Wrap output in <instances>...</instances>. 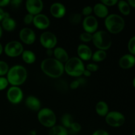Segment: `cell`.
I'll list each match as a JSON object with an SVG mask.
<instances>
[{"mask_svg": "<svg viewBox=\"0 0 135 135\" xmlns=\"http://www.w3.org/2000/svg\"><path fill=\"white\" fill-rule=\"evenodd\" d=\"M38 119L41 125L47 128H51L56 124L57 118L55 113L50 108H42L38 113Z\"/></svg>", "mask_w": 135, "mask_h": 135, "instance_id": "obj_6", "label": "cell"}, {"mask_svg": "<svg viewBox=\"0 0 135 135\" xmlns=\"http://www.w3.org/2000/svg\"><path fill=\"white\" fill-rule=\"evenodd\" d=\"M61 121L62 126L64 127L66 129H69L73 123L74 122L72 115L71 114H69V113H65V114L63 115L61 117Z\"/></svg>", "mask_w": 135, "mask_h": 135, "instance_id": "obj_27", "label": "cell"}, {"mask_svg": "<svg viewBox=\"0 0 135 135\" xmlns=\"http://www.w3.org/2000/svg\"><path fill=\"white\" fill-rule=\"evenodd\" d=\"M128 3L130 6L135 7V0H129L128 1Z\"/></svg>", "mask_w": 135, "mask_h": 135, "instance_id": "obj_46", "label": "cell"}, {"mask_svg": "<svg viewBox=\"0 0 135 135\" xmlns=\"http://www.w3.org/2000/svg\"><path fill=\"white\" fill-rule=\"evenodd\" d=\"M106 57L107 54L105 51L98 50L95 51L94 54H92V59L93 61L98 63V62H101L104 61L106 58Z\"/></svg>", "mask_w": 135, "mask_h": 135, "instance_id": "obj_26", "label": "cell"}, {"mask_svg": "<svg viewBox=\"0 0 135 135\" xmlns=\"http://www.w3.org/2000/svg\"><path fill=\"white\" fill-rule=\"evenodd\" d=\"M21 3H22V1H21V0H13V1H11L10 3H11V5H13V6L17 7H18L21 5Z\"/></svg>", "mask_w": 135, "mask_h": 135, "instance_id": "obj_40", "label": "cell"}, {"mask_svg": "<svg viewBox=\"0 0 135 135\" xmlns=\"http://www.w3.org/2000/svg\"><path fill=\"white\" fill-rule=\"evenodd\" d=\"M26 106L34 112H39L41 109V102L38 98L34 96H29L25 100Z\"/></svg>", "mask_w": 135, "mask_h": 135, "instance_id": "obj_19", "label": "cell"}, {"mask_svg": "<svg viewBox=\"0 0 135 135\" xmlns=\"http://www.w3.org/2000/svg\"><path fill=\"white\" fill-rule=\"evenodd\" d=\"M69 129H71V130L74 133H79L81 131V125L79 123L73 122Z\"/></svg>", "mask_w": 135, "mask_h": 135, "instance_id": "obj_34", "label": "cell"}, {"mask_svg": "<svg viewBox=\"0 0 135 135\" xmlns=\"http://www.w3.org/2000/svg\"><path fill=\"white\" fill-rule=\"evenodd\" d=\"M128 49L131 54L133 55H135V36L129 40L128 43Z\"/></svg>", "mask_w": 135, "mask_h": 135, "instance_id": "obj_31", "label": "cell"}, {"mask_svg": "<svg viewBox=\"0 0 135 135\" xmlns=\"http://www.w3.org/2000/svg\"><path fill=\"white\" fill-rule=\"evenodd\" d=\"M83 28L86 32L93 34L97 31L98 28V20L92 15L85 17L83 21Z\"/></svg>", "mask_w": 135, "mask_h": 135, "instance_id": "obj_11", "label": "cell"}, {"mask_svg": "<svg viewBox=\"0 0 135 135\" xmlns=\"http://www.w3.org/2000/svg\"><path fill=\"white\" fill-rule=\"evenodd\" d=\"M34 15H32L31 14H29V13H28V14H26V15L25 16V17H24V22H25V24H26V25H30V24H32L33 22V19H34Z\"/></svg>", "mask_w": 135, "mask_h": 135, "instance_id": "obj_35", "label": "cell"}, {"mask_svg": "<svg viewBox=\"0 0 135 135\" xmlns=\"http://www.w3.org/2000/svg\"><path fill=\"white\" fill-rule=\"evenodd\" d=\"M105 121L112 127H119L125 122V117L123 114L117 111H112L105 116Z\"/></svg>", "mask_w": 135, "mask_h": 135, "instance_id": "obj_8", "label": "cell"}, {"mask_svg": "<svg viewBox=\"0 0 135 135\" xmlns=\"http://www.w3.org/2000/svg\"><path fill=\"white\" fill-rule=\"evenodd\" d=\"M7 98L11 104H18L23 99V92L19 86H11L7 92Z\"/></svg>", "mask_w": 135, "mask_h": 135, "instance_id": "obj_10", "label": "cell"}, {"mask_svg": "<svg viewBox=\"0 0 135 135\" xmlns=\"http://www.w3.org/2000/svg\"><path fill=\"white\" fill-rule=\"evenodd\" d=\"M92 51L90 47L87 45L81 44L77 47L78 57L82 61H89L92 59Z\"/></svg>", "mask_w": 135, "mask_h": 135, "instance_id": "obj_15", "label": "cell"}, {"mask_svg": "<svg viewBox=\"0 0 135 135\" xmlns=\"http://www.w3.org/2000/svg\"><path fill=\"white\" fill-rule=\"evenodd\" d=\"M11 1L9 0H0V7L7 6L8 4L10 3Z\"/></svg>", "mask_w": 135, "mask_h": 135, "instance_id": "obj_41", "label": "cell"}, {"mask_svg": "<svg viewBox=\"0 0 135 135\" xmlns=\"http://www.w3.org/2000/svg\"><path fill=\"white\" fill-rule=\"evenodd\" d=\"M41 45L46 49L55 48L57 44V36L53 32L50 31L44 32L40 36Z\"/></svg>", "mask_w": 135, "mask_h": 135, "instance_id": "obj_9", "label": "cell"}, {"mask_svg": "<svg viewBox=\"0 0 135 135\" xmlns=\"http://www.w3.org/2000/svg\"><path fill=\"white\" fill-rule=\"evenodd\" d=\"M117 6L119 11L124 15H129L131 13V7L128 2L125 1H118Z\"/></svg>", "mask_w": 135, "mask_h": 135, "instance_id": "obj_25", "label": "cell"}, {"mask_svg": "<svg viewBox=\"0 0 135 135\" xmlns=\"http://www.w3.org/2000/svg\"><path fill=\"white\" fill-rule=\"evenodd\" d=\"M5 12L0 7V21H2L3 19L4 18V17H5Z\"/></svg>", "mask_w": 135, "mask_h": 135, "instance_id": "obj_44", "label": "cell"}, {"mask_svg": "<svg viewBox=\"0 0 135 135\" xmlns=\"http://www.w3.org/2000/svg\"><path fill=\"white\" fill-rule=\"evenodd\" d=\"M27 75V71L24 66L16 65L9 68L7 74V79L11 86H19L26 81Z\"/></svg>", "mask_w": 135, "mask_h": 135, "instance_id": "obj_2", "label": "cell"}, {"mask_svg": "<svg viewBox=\"0 0 135 135\" xmlns=\"http://www.w3.org/2000/svg\"><path fill=\"white\" fill-rule=\"evenodd\" d=\"M133 86H134V88H135V77L134 78V79H133Z\"/></svg>", "mask_w": 135, "mask_h": 135, "instance_id": "obj_49", "label": "cell"}, {"mask_svg": "<svg viewBox=\"0 0 135 135\" xmlns=\"http://www.w3.org/2000/svg\"><path fill=\"white\" fill-rule=\"evenodd\" d=\"M133 135H135V131L134 132V133H133Z\"/></svg>", "mask_w": 135, "mask_h": 135, "instance_id": "obj_50", "label": "cell"}, {"mask_svg": "<svg viewBox=\"0 0 135 135\" xmlns=\"http://www.w3.org/2000/svg\"><path fill=\"white\" fill-rule=\"evenodd\" d=\"M77 80H78V81H79V84H80V86L84 85V84H85L86 83V79H84V78L79 77Z\"/></svg>", "mask_w": 135, "mask_h": 135, "instance_id": "obj_43", "label": "cell"}, {"mask_svg": "<svg viewBox=\"0 0 135 135\" xmlns=\"http://www.w3.org/2000/svg\"><path fill=\"white\" fill-rule=\"evenodd\" d=\"M19 38L24 44L31 45L36 40V34L30 28H23L19 32Z\"/></svg>", "mask_w": 135, "mask_h": 135, "instance_id": "obj_13", "label": "cell"}, {"mask_svg": "<svg viewBox=\"0 0 135 135\" xmlns=\"http://www.w3.org/2000/svg\"><path fill=\"white\" fill-rule=\"evenodd\" d=\"M99 66L96 63H89L86 65V69H87L88 71L92 72H96L98 70Z\"/></svg>", "mask_w": 135, "mask_h": 135, "instance_id": "obj_36", "label": "cell"}, {"mask_svg": "<svg viewBox=\"0 0 135 135\" xmlns=\"http://www.w3.org/2000/svg\"><path fill=\"white\" fill-rule=\"evenodd\" d=\"M65 71L71 76L80 77L85 70L83 61L78 57H73L69 59L64 65Z\"/></svg>", "mask_w": 135, "mask_h": 135, "instance_id": "obj_3", "label": "cell"}, {"mask_svg": "<svg viewBox=\"0 0 135 135\" xmlns=\"http://www.w3.org/2000/svg\"><path fill=\"white\" fill-rule=\"evenodd\" d=\"M105 26L108 32L112 34H118L125 27V20L117 14H110L105 18Z\"/></svg>", "mask_w": 135, "mask_h": 135, "instance_id": "obj_4", "label": "cell"}, {"mask_svg": "<svg viewBox=\"0 0 135 135\" xmlns=\"http://www.w3.org/2000/svg\"><path fill=\"white\" fill-rule=\"evenodd\" d=\"M9 70V65L4 61H0V76H3L7 75Z\"/></svg>", "mask_w": 135, "mask_h": 135, "instance_id": "obj_29", "label": "cell"}, {"mask_svg": "<svg viewBox=\"0 0 135 135\" xmlns=\"http://www.w3.org/2000/svg\"><path fill=\"white\" fill-rule=\"evenodd\" d=\"M2 34H3V28L2 27H1V25H0V38H1V37L2 36Z\"/></svg>", "mask_w": 135, "mask_h": 135, "instance_id": "obj_48", "label": "cell"}, {"mask_svg": "<svg viewBox=\"0 0 135 135\" xmlns=\"http://www.w3.org/2000/svg\"><path fill=\"white\" fill-rule=\"evenodd\" d=\"M9 85V82H8L7 78L4 76H0V91L5 90Z\"/></svg>", "mask_w": 135, "mask_h": 135, "instance_id": "obj_32", "label": "cell"}, {"mask_svg": "<svg viewBox=\"0 0 135 135\" xmlns=\"http://www.w3.org/2000/svg\"><path fill=\"white\" fill-rule=\"evenodd\" d=\"M3 47L2 45H1V44L0 43V55L2 54L3 53Z\"/></svg>", "mask_w": 135, "mask_h": 135, "instance_id": "obj_47", "label": "cell"}, {"mask_svg": "<svg viewBox=\"0 0 135 135\" xmlns=\"http://www.w3.org/2000/svg\"><path fill=\"white\" fill-rule=\"evenodd\" d=\"M92 11H93V8L90 5H88V6H86L83 8V10H82L81 15L85 16V17H88V16L90 15Z\"/></svg>", "mask_w": 135, "mask_h": 135, "instance_id": "obj_33", "label": "cell"}, {"mask_svg": "<svg viewBox=\"0 0 135 135\" xmlns=\"http://www.w3.org/2000/svg\"><path fill=\"white\" fill-rule=\"evenodd\" d=\"M50 13L56 18H61L65 16L66 13V8L61 3L56 2L53 3L50 7Z\"/></svg>", "mask_w": 135, "mask_h": 135, "instance_id": "obj_16", "label": "cell"}, {"mask_svg": "<svg viewBox=\"0 0 135 135\" xmlns=\"http://www.w3.org/2000/svg\"><path fill=\"white\" fill-rule=\"evenodd\" d=\"M24 51L23 46L20 42L13 40L8 42L4 47V51L7 56L15 57L22 55Z\"/></svg>", "mask_w": 135, "mask_h": 135, "instance_id": "obj_7", "label": "cell"}, {"mask_svg": "<svg viewBox=\"0 0 135 135\" xmlns=\"http://www.w3.org/2000/svg\"><path fill=\"white\" fill-rule=\"evenodd\" d=\"M96 112L101 117H105L109 113V107L107 103L104 101L98 102L96 105Z\"/></svg>", "mask_w": 135, "mask_h": 135, "instance_id": "obj_22", "label": "cell"}, {"mask_svg": "<svg viewBox=\"0 0 135 135\" xmlns=\"http://www.w3.org/2000/svg\"><path fill=\"white\" fill-rule=\"evenodd\" d=\"M44 3L41 0H27L26 1V8L28 13L35 16L42 12Z\"/></svg>", "mask_w": 135, "mask_h": 135, "instance_id": "obj_12", "label": "cell"}, {"mask_svg": "<svg viewBox=\"0 0 135 135\" xmlns=\"http://www.w3.org/2000/svg\"><path fill=\"white\" fill-rule=\"evenodd\" d=\"M46 54L49 57H51L52 55H54V50L53 49H46Z\"/></svg>", "mask_w": 135, "mask_h": 135, "instance_id": "obj_42", "label": "cell"}, {"mask_svg": "<svg viewBox=\"0 0 135 135\" xmlns=\"http://www.w3.org/2000/svg\"><path fill=\"white\" fill-rule=\"evenodd\" d=\"M119 66L124 69H128L135 65V57L132 54H125L123 55L119 61Z\"/></svg>", "mask_w": 135, "mask_h": 135, "instance_id": "obj_18", "label": "cell"}, {"mask_svg": "<svg viewBox=\"0 0 135 135\" xmlns=\"http://www.w3.org/2000/svg\"><path fill=\"white\" fill-rule=\"evenodd\" d=\"M69 86H70V88H71V89L75 90L80 86V84H79V81H78V80L76 79V80H73V81L71 82V84H70V85H69Z\"/></svg>", "mask_w": 135, "mask_h": 135, "instance_id": "obj_38", "label": "cell"}, {"mask_svg": "<svg viewBox=\"0 0 135 135\" xmlns=\"http://www.w3.org/2000/svg\"><path fill=\"white\" fill-rule=\"evenodd\" d=\"M80 40L83 42H92V34H90V33L88 32H83L80 34Z\"/></svg>", "mask_w": 135, "mask_h": 135, "instance_id": "obj_30", "label": "cell"}, {"mask_svg": "<svg viewBox=\"0 0 135 135\" xmlns=\"http://www.w3.org/2000/svg\"><path fill=\"white\" fill-rule=\"evenodd\" d=\"M91 73H91L90 71H88V70L85 69V70L84 71V73H83V75L86 76V77H89V76H91Z\"/></svg>", "mask_w": 135, "mask_h": 135, "instance_id": "obj_45", "label": "cell"}, {"mask_svg": "<svg viewBox=\"0 0 135 135\" xmlns=\"http://www.w3.org/2000/svg\"><path fill=\"white\" fill-rule=\"evenodd\" d=\"M92 135H109V134L106 131L102 130V129H99V130H97L94 132L93 134Z\"/></svg>", "mask_w": 135, "mask_h": 135, "instance_id": "obj_39", "label": "cell"}, {"mask_svg": "<svg viewBox=\"0 0 135 135\" xmlns=\"http://www.w3.org/2000/svg\"><path fill=\"white\" fill-rule=\"evenodd\" d=\"M40 67L45 75L54 79L59 78L65 72L64 65L52 57L44 59L41 63Z\"/></svg>", "mask_w": 135, "mask_h": 135, "instance_id": "obj_1", "label": "cell"}, {"mask_svg": "<svg viewBox=\"0 0 135 135\" xmlns=\"http://www.w3.org/2000/svg\"><path fill=\"white\" fill-rule=\"evenodd\" d=\"M33 24L36 28L40 30H45L50 25V18L46 15L40 13L34 17Z\"/></svg>", "mask_w": 135, "mask_h": 135, "instance_id": "obj_14", "label": "cell"}, {"mask_svg": "<svg viewBox=\"0 0 135 135\" xmlns=\"http://www.w3.org/2000/svg\"><path fill=\"white\" fill-rule=\"evenodd\" d=\"M17 26V22L15 20L10 17L9 13L5 12V17L3 21H1V27L4 30L8 32H11L15 29Z\"/></svg>", "mask_w": 135, "mask_h": 135, "instance_id": "obj_17", "label": "cell"}, {"mask_svg": "<svg viewBox=\"0 0 135 135\" xmlns=\"http://www.w3.org/2000/svg\"><path fill=\"white\" fill-rule=\"evenodd\" d=\"M54 56L55 59L61 63H65L69 59L68 53L61 47H55L54 50Z\"/></svg>", "mask_w": 135, "mask_h": 135, "instance_id": "obj_20", "label": "cell"}, {"mask_svg": "<svg viewBox=\"0 0 135 135\" xmlns=\"http://www.w3.org/2000/svg\"><path fill=\"white\" fill-rule=\"evenodd\" d=\"M93 11L95 15L99 18H106L109 15V11L108 7L105 6L102 3H98L94 6Z\"/></svg>", "mask_w": 135, "mask_h": 135, "instance_id": "obj_21", "label": "cell"}, {"mask_svg": "<svg viewBox=\"0 0 135 135\" xmlns=\"http://www.w3.org/2000/svg\"><path fill=\"white\" fill-rule=\"evenodd\" d=\"M70 22L74 25H76L80 23L82 21V15L80 13H73L69 16Z\"/></svg>", "mask_w": 135, "mask_h": 135, "instance_id": "obj_28", "label": "cell"}, {"mask_svg": "<svg viewBox=\"0 0 135 135\" xmlns=\"http://www.w3.org/2000/svg\"><path fill=\"white\" fill-rule=\"evenodd\" d=\"M101 3H102L106 7H112L116 5L118 3V1L117 0H102Z\"/></svg>", "mask_w": 135, "mask_h": 135, "instance_id": "obj_37", "label": "cell"}, {"mask_svg": "<svg viewBox=\"0 0 135 135\" xmlns=\"http://www.w3.org/2000/svg\"><path fill=\"white\" fill-rule=\"evenodd\" d=\"M49 135H68V131L62 125H55L50 129Z\"/></svg>", "mask_w": 135, "mask_h": 135, "instance_id": "obj_24", "label": "cell"}, {"mask_svg": "<svg viewBox=\"0 0 135 135\" xmlns=\"http://www.w3.org/2000/svg\"><path fill=\"white\" fill-rule=\"evenodd\" d=\"M22 58L24 62L27 64H32L36 59L35 54L30 50H24L22 54Z\"/></svg>", "mask_w": 135, "mask_h": 135, "instance_id": "obj_23", "label": "cell"}, {"mask_svg": "<svg viewBox=\"0 0 135 135\" xmlns=\"http://www.w3.org/2000/svg\"><path fill=\"white\" fill-rule=\"evenodd\" d=\"M92 43L98 50L106 51L110 48L112 44V38L108 32L98 30L92 34Z\"/></svg>", "mask_w": 135, "mask_h": 135, "instance_id": "obj_5", "label": "cell"}]
</instances>
